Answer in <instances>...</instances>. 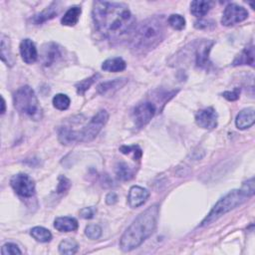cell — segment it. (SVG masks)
I'll use <instances>...</instances> for the list:
<instances>
[{"label":"cell","mask_w":255,"mask_h":255,"mask_svg":"<svg viewBox=\"0 0 255 255\" xmlns=\"http://www.w3.org/2000/svg\"><path fill=\"white\" fill-rule=\"evenodd\" d=\"M93 20L98 31L110 40H120L136 28V19L124 3L94 2Z\"/></svg>","instance_id":"1"},{"label":"cell","mask_w":255,"mask_h":255,"mask_svg":"<svg viewBox=\"0 0 255 255\" xmlns=\"http://www.w3.org/2000/svg\"><path fill=\"white\" fill-rule=\"evenodd\" d=\"M168 20L161 16H153L136 26L132 33L131 47L134 53L146 54L159 46L166 37Z\"/></svg>","instance_id":"2"},{"label":"cell","mask_w":255,"mask_h":255,"mask_svg":"<svg viewBox=\"0 0 255 255\" xmlns=\"http://www.w3.org/2000/svg\"><path fill=\"white\" fill-rule=\"evenodd\" d=\"M160 206L153 204L142 212L122 235L120 247L124 252H129L139 247L153 233L158 223Z\"/></svg>","instance_id":"3"},{"label":"cell","mask_w":255,"mask_h":255,"mask_svg":"<svg viewBox=\"0 0 255 255\" xmlns=\"http://www.w3.org/2000/svg\"><path fill=\"white\" fill-rule=\"evenodd\" d=\"M247 199L249 198L242 191V189L231 190L225 195V197L221 199L217 203V204L213 206V208L210 210L207 217L202 222V226H206L211 224L212 222L221 218L225 213L244 204L247 201Z\"/></svg>","instance_id":"4"},{"label":"cell","mask_w":255,"mask_h":255,"mask_svg":"<svg viewBox=\"0 0 255 255\" xmlns=\"http://www.w3.org/2000/svg\"><path fill=\"white\" fill-rule=\"evenodd\" d=\"M15 109L21 114L36 118L40 115L41 109L34 90L29 86L19 88L13 95Z\"/></svg>","instance_id":"5"},{"label":"cell","mask_w":255,"mask_h":255,"mask_svg":"<svg viewBox=\"0 0 255 255\" xmlns=\"http://www.w3.org/2000/svg\"><path fill=\"white\" fill-rule=\"evenodd\" d=\"M108 120H109V114L107 111L101 110L98 112L90 120L88 125L84 127L83 130L78 131L80 143H87L93 141L96 136L99 135V133L106 125Z\"/></svg>","instance_id":"6"},{"label":"cell","mask_w":255,"mask_h":255,"mask_svg":"<svg viewBox=\"0 0 255 255\" xmlns=\"http://www.w3.org/2000/svg\"><path fill=\"white\" fill-rule=\"evenodd\" d=\"M10 185L14 191L22 198H32L35 194V183L26 173H18L13 175Z\"/></svg>","instance_id":"7"},{"label":"cell","mask_w":255,"mask_h":255,"mask_svg":"<svg viewBox=\"0 0 255 255\" xmlns=\"http://www.w3.org/2000/svg\"><path fill=\"white\" fill-rule=\"evenodd\" d=\"M247 17L248 11L243 6L235 3H229L223 11L221 24L226 27H230L244 21Z\"/></svg>","instance_id":"8"},{"label":"cell","mask_w":255,"mask_h":255,"mask_svg":"<svg viewBox=\"0 0 255 255\" xmlns=\"http://www.w3.org/2000/svg\"><path fill=\"white\" fill-rule=\"evenodd\" d=\"M155 106L153 103L145 102L142 104H139L134 110L133 117L136 126L138 128H142L150 123V121L153 119V116L155 115Z\"/></svg>","instance_id":"9"},{"label":"cell","mask_w":255,"mask_h":255,"mask_svg":"<svg viewBox=\"0 0 255 255\" xmlns=\"http://www.w3.org/2000/svg\"><path fill=\"white\" fill-rule=\"evenodd\" d=\"M218 119V113L212 107L201 110L195 115V123L200 128L205 130H212L217 128Z\"/></svg>","instance_id":"10"},{"label":"cell","mask_w":255,"mask_h":255,"mask_svg":"<svg viewBox=\"0 0 255 255\" xmlns=\"http://www.w3.org/2000/svg\"><path fill=\"white\" fill-rule=\"evenodd\" d=\"M149 197H150V191L148 189L139 186H134L130 188L129 191V197H128L129 205L132 208L139 207L148 201Z\"/></svg>","instance_id":"11"},{"label":"cell","mask_w":255,"mask_h":255,"mask_svg":"<svg viewBox=\"0 0 255 255\" xmlns=\"http://www.w3.org/2000/svg\"><path fill=\"white\" fill-rule=\"evenodd\" d=\"M61 56L60 48L54 42H49L45 44L42 48V54L41 59L42 63L46 67H50L52 64H54L57 59Z\"/></svg>","instance_id":"12"},{"label":"cell","mask_w":255,"mask_h":255,"mask_svg":"<svg viewBox=\"0 0 255 255\" xmlns=\"http://www.w3.org/2000/svg\"><path fill=\"white\" fill-rule=\"evenodd\" d=\"M19 50H20L22 60L25 63L32 64L37 60L38 58L37 48L34 42L30 40V39H24V40H22L20 43V47H19Z\"/></svg>","instance_id":"13"},{"label":"cell","mask_w":255,"mask_h":255,"mask_svg":"<svg viewBox=\"0 0 255 255\" xmlns=\"http://www.w3.org/2000/svg\"><path fill=\"white\" fill-rule=\"evenodd\" d=\"M213 42L203 41L198 47L197 53H195V59H197V65L200 68H206L209 65V52Z\"/></svg>","instance_id":"14"},{"label":"cell","mask_w":255,"mask_h":255,"mask_svg":"<svg viewBox=\"0 0 255 255\" xmlns=\"http://www.w3.org/2000/svg\"><path fill=\"white\" fill-rule=\"evenodd\" d=\"M255 123V115L253 108H247L239 112L235 120V125L239 130H246Z\"/></svg>","instance_id":"15"},{"label":"cell","mask_w":255,"mask_h":255,"mask_svg":"<svg viewBox=\"0 0 255 255\" xmlns=\"http://www.w3.org/2000/svg\"><path fill=\"white\" fill-rule=\"evenodd\" d=\"M128 80L125 78H119V79H114L110 81H106L101 83L99 86L97 87V91L101 95H108V94H113L116 91L121 89L127 84Z\"/></svg>","instance_id":"16"},{"label":"cell","mask_w":255,"mask_h":255,"mask_svg":"<svg viewBox=\"0 0 255 255\" xmlns=\"http://www.w3.org/2000/svg\"><path fill=\"white\" fill-rule=\"evenodd\" d=\"M0 50H1V60L4 62L7 66L12 67L15 63L14 57L10 48V40L9 38L1 34V44H0Z\"/></svg>","instance_id":"17"},{"label":"cell","mask_w":255,"mask_h":255,"mask_svg":"<svg viewBox=\"0 0 255 255\" xmlns=\"http://www.w3.org/2000/svg\"><path fill=\"white\" fill-rule=\"evenodd\" d=\"M54 227L61 232H70L78 229V221L74 218L64 217L57 218L54 221Z\"/></svg>","instance_id":"18"},{"label":"cell","mask_w":255,"mask_h":255,"mask_svg":"<svg viewBox=\"0 0 255 255\" xmlns=\"http://www.w3.org/2000/svg\"><path fill=\"white\" fill-rule=\"evenodd\" d=\"M59 141L66 146L80 143L79 134H78V131L71 130L67 127H64L59 131Z\"/></svg>","instance_id":"19"},{"label":"cell","mask_w":255,"mask_h":255,"mask_svg":"<svg viewBox=\"0 0 255 255\" xmlns=\"http://www.w3.org/2000/svg\"><path fill=\"white\" fill-rule=\"evenodd\" d=\"M126 62L124 61V59L120 57H116V58H110L107 59V60L103 63L102 69L106 72H122L126 69Z\"/></svg>","instance_id":"20"},{"label":"cell","mask_w":255,"mask_h":255,"mask_svg":"<svg viewBox=\"0 0 255 255\" xmlns=\"http://www.w3.org/2000/svg\"><path fill=\"white\" fill-rule=\"evenodd\" d=\"M233 66L238 65H250L253 67L254 64V49L253 46L246 47L233 61Z\"/></svg>","instance_id":"21"},{"label":"cell","mask_w":255,"mask_h":255,"mask_svg":"<svg viewBox=\"0 0 255 255\" xmlns=\"http://www.w3.org/2000/svg\"><path fill=\"white\" fill-rule=\"evenodd\" d=\"M82 13V9L79 6L71 7L62 17L61 23L65 26H74L79 21L80 15Z\"/></svg>","instance_id":"22"},{"label":"cell","mask_w":255,"mask_h":255,"mask_svg":"<svg viewBox=\"0 0 255 255\" xmlns=\"http://www.w3.org/2000/svg\"><path fill=\"white\" fill-rule=\"evenodd\" d=\"M211 2L204 0H194L190 3V12L195 17H203L208 13L211 8Z\"/></svg>","instance_id":"23"},{"label":"cell","mask_w":255,"mask_h":255,"mask_svg":"<svg viewBox=\"0 0 255 255\" xmlns=\"http://www.w3.org/2000/svg\"><path fill=\"white\" fill-rule=\"evenodd\" d=\"M58 14V11H57V3H53L51 6L47 7L45 10H43L42 12L36 14L32 21L35 23V24H42L48 20H50V19L54 18L56 15Z\"/></svg>","instance_id":"24"},{"label":"cell","mask_w":255,"mask_h":255,"mask_svg":"<svg viewBox=\"0 0 255 255\" xmlns=\"http://www.w3.org/2000/svg\"><path fill=\"white\" fill-rule=\"evenodd\" d=\"M30 234L34 239L39 242H49L52 239L51 232L42 226L33 227L30 231Z\"/></svg>","instance_id":"25"},{"label":"cell","mask_w":255,"mask_h":255,"mask_svg":"<svg viewBox=\"0 0 255 255\" xmlns=\"http://www.w3.org/2000/svg\"><path fill=\"white\" fill-rule=\"evenodd\" d=\"M116 174L118 179L122 181H130L134 178L133 169L126 163H119L116 166Z\"/></svg>","instance_id":"26"},{"label":"cell","mask_w":255,"mask_h":255,"mask_svg":"<svg viewBox=\"0 0 255 255\" xmlns=\"http://www.w3.org/2000/svg\"><path fill=\"white\" fill-rule=\"evenodd\" d=\"M79 245L71 238L64 239L59 244V252L61 254H75L78 251Z\"/></svg>","instance_id":"27"},{"label":"cell","mask_w":255,"mask_h":255,"mask_svg":"<svg viewBox=\"0 0 255 255\" xmlns=\"http://www.w3.org/2000/svg\"><path fill=\"white\" fill-rule=\"evenodd\" d=\"M71 100L70 98L65 94H57L53 98V106L60 111L67 110L70 107Z\"/></svg>","instance_id":"28"},{"label":"cell","mask_w":255,"mask_h":255,"mask_svg":"<svg viewBox=\"0 0 255 255\" xmlns=\"http://www.w3.org/2000/svg\"><path fill=\"white\" fill-rule=\"evenodd\" d=\"M167 20L168 24L175 30H183L186 27V19L180 14H171Z\"/></svg>","instance_id":"29"},{"label":"cell","mask_w":255,"mask_h":255,"mask_svg":"<svg viewBox=\"0 0 255 255\" xmlns=\"http://www.w3.org/2000/svg\"><path fill=\"white\" fill-rule=\"evenodd\" d=\"M99 77H100L99 74H96V75H93L92 77L87 78V79H85V80H83V81L78 83V84L76 85V89H77L78 94L84 95L85 92L96 82L97 78H99Z\"/></svg>","instance_id":"30"},{"label":"cell","mask_w":255,"mask_h":255,"mask_svg":"<svg viewBox=\"0 0 255 255\" xmlns=\"http://www.w3.org/2000/svg\"><path fill=\"white\" fill-rule=\"evenodd\" d=\"M85 234L90 239H99L102 235V228L97 224H89L85 229Z\"/></svg>","instance_id":"31"},{"label":"cell","mask_w":255,"mask_h":255,"mask_svg":"<svg viewBox=\"0 0 255 255\" xmlns=\"http://www.w3.org/2000/svg\"><path fill=\"white\" fill-rule=\"evenodd\" d=\"M120 151L122 153L124 154H130V153H134V159L135 161H139L142 158V150L140 149L139 146H122L120 148Z\"/></svg>","instance_id":"32"},{"label":"cell","mask_w":255,"mask_h":255,"mask_svg":"<svg viewBox=\"0 0 255 255\" xmlns=\"http://www.w3.org/2000/svg\"><path fill=\"white\" fill-rule=\"evenodd\" d=\"M1 253L3 255H14V254H22V251L14 243H5L1 248Z\"/></svg>","instance_id":"33"},{"label":"cell","mask_w":255,"mask_h":255,"mask_svg":"<svg viewBox=\"0 0 255 255\" xmlns=\"http://www.w3.org/2000/svg\"><path fill=\"white\" fill-rule=\"evenodd\" d=\"M70 186H71V183L66 178V176H64V175L59 176V184H58V187H57V192L62 193V192L67 191L69 189Z\"/></svg>","instance_id":"34"},{"label":"cell","mask_w":255,"mask_h":255,"mask_svg":"<svg viewBox=\"0 0 255 255\" xmlns=\"http://www.w3.org/2000/svg\"><path fill=\"white\" fill-rule=\"evenodd\" d=\"M242 191L247 195L248 198L253 197L254 191H255V187H254V179L251 178L250 180H248L247 182H245L241 187Z\"/></svg>","instance_id":"35"},{"label":"cell","mask_w":255,"mask_h":255,"mask_svg":"<svg viewBox=\"0 0 255 255\" xmlns=\"http://www.w3.org/2000/svg\"><path fill=\"white\" fill-rule=\"evenodd\" d=\"M239 94H240V90L238 88H237V89H234L232 92H230V91L224 92L222 94V96L228 101H237L239 98Z\"/></svg>","instance_id":"36"},{"label":"cell","mask_w":255,"mask_h":255,"mask_svg":"<svg viewBox=\"0 0 255 255\" xmlns=\"http://www.w3.org/2000/svg\"><path fill=\"white\" fill-rule=\"evenodd\" d=\"M95 208L94 207H85L80 210V217L85 220H91L95 215Z\"/></svg>","instance_id":"37"},{"label":"cell","mask_w":255,"mask_h":255,"mask_svg":"<svg viewBox=\"0 0 255 255\" xmlns=\"http://www.w3.org/2000/svg\"><path fill=\"white\" fill-rule=\"evenodd\" d=\"M118 201V197H117V194L115 192H110L107 194V197H106V203L107 204L109 205H113L117 203Z\"/></svg>","instance_id":"38"},{"label":"cell","mask_w":255,"mask_h":255,"mask_svg":"<svg viewBox=\"0 0 255 255\" xmlns=\"http://www.w3.org/2000/svg\"><path fill=\"white\" fill-rule=\"evenodd\" d=\"M1 101H2V103H1V106H2V108H1V115H3L5 113V100H4L3 97H1Z\"/></svg>","instance_id":"39"}]
</instances>
